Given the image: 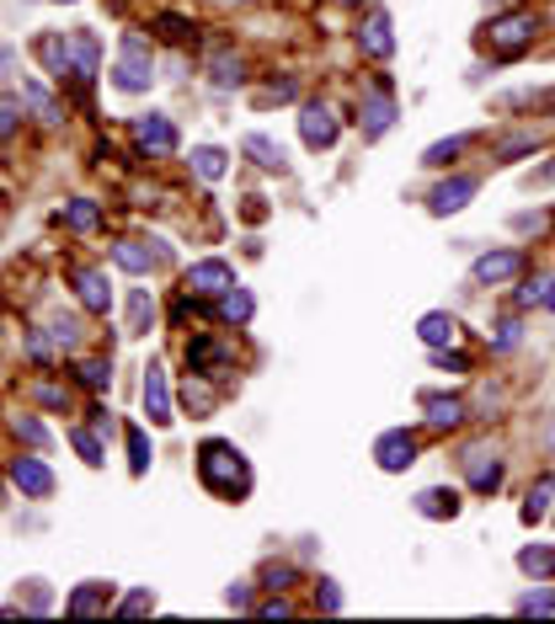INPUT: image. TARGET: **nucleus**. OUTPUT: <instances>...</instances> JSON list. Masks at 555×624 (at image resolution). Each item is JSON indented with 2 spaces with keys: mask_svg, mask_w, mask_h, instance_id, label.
I'll list each match as a JSON object with an SVG mask.
<instances>
[{
  "mask_svg": "<svg viewBox=\"0 0 555 624\" xmlns=\"http://www.w3.org/2000/svg\"><path fill=\"white\" fill-rule=\"evenodd\" d=\"M555 289V272H534V278H524V289H519V310H545V299H551Z\"/></svg>",
  "mask_w": 555,
  "mask_h": 624,
  "instance_id": "obj_39",
  "label": "nucleus"
},
{
  "mask_svg": "<svg viewBox=\"0 0 555 624\" xmlns=\"http://www.w3.org/2000/svg\"><path fill=\"white\" fill-rule=\"evenodd\" d=\"M49 336H54L64 353H70V347L81 342V321H75V315H54V321H49Z\"/></svg>",
  "mask_w": 555,
  "mask_h": 624,
  "instance_id": "obj_49",
  "label": "nucleus"
},
{
  "mask_svg": "<svg viewBox=\"0 0 555 624\" xmlns=\"http://www.w3.org/2000/svg\"><path fill=\"white\" fill-rule=\"evenodd\" d=\"M17 123H22V91L17 96H0V145L17 134Z\"/></svg>",
  "mask_w": 555,
  "mask_h": 624,
  "instance_id": "obj_46",
  "label": "nucleus"
},
{
  "mask_svg": "<svg viewBox=\"0 0 555 624\" xmlns=\"http://www.w3.org/2000/svg\"><path fill=\"white\" fill-rule=\"evenodd\" d=\"M128 134H134V145L145 149V155H177L182 149V134H177V123L166 118V113H139V118H128Z\"/></svg>",
  "mask_w": 555,
  "mask_h": 624,
  "instance_id": "obj_11",
  "label": "nucleus"
},
{
  "mask_svg": "<svg viewBox=\"0 0 555 624\" xmlns=\"http://www.w3.org/2000/svg\"><path fill=\"white\" fill-rule=\"evenodd\" d=\"M155 326V294L150 289H128V336H145Z\"/></svg>",
  "mask_w": 555,
  "mask_h": 624,
  "instance_id": "obj_36",
  "label": "nucleus"
},
{
  "mask_svg": "<svg viewBox=\"0 0 555 624\" xmlns=\"http://www.w3.org/2000/svg\"><path fill=\"white\" fill-rule=\"evenodd\" d=\"M38 60L49 64L54 81H70V32H43L38 38Z\"/></svg>",
  "mask_w": 555,
  "mask_h": 624,
  "instance_id": "obj_30",
  "label": "nucleus"
},
{
  "mask_svg": "<svg viewBox=\"0 0 555 624\" xmlns=\"http://www.w3.org/2000/svg\"><path fill=\"white\" fill-rule=\"evenodd\" d=\"M139 401H145V416L150 427H171L177 422V406H171V385H166V368L160 363H145V379H139Z\"/></svg>",
  "mask_w": 555,
  "mask_h": 624,
  "instance_id": "obj_15",
  "label": "nucleus"
},
{
  "mask_svg": "<svg viewBox=\"0 0 555 624\" xmlns=\"http://www.w3.org/2000/svg\"><path fill=\"white\" fill-rule=\"evenodd\" d=\"M428 363L438 368V374H475V357L464 353L460 342H454V347H438V353H428Z\"/></svg>",
  "mask_w": 555,
  "mask_h": 624,
  "instance_id": "obj_38",
  "label": "nucleus"
},
{
  "mask_svg": "<svg viewBox=\"0 0 555 624\" xmlns=\"http://www.w3.org/2000/svg\"><path fill=\"white\" fill-rule=\"evenodd\" d=\"M75 379L92 389V395H102V389L113 385V363H107V357H81V363H75Z\"/></svg>",
  "mask_w": 555,
  "mask_h": 624,
  "instance_id": "obj_37",
  "label": "nucleus"
},
{
  "mask_svg": "<svg viewBox=\"0 0 555 624\" xmlns=\"http://www.w3.org/2000/svg\"><path fill=\"white\" fill-rule=\"evenodd\" d=\"M396 118H401V102H396L390 75L364 81V91H358V128H364V139H385L396 128Z\"/></svg>",
  "mask_w": 555,
  "mask_h": 624,
  "instance_id": "obj_3",
  "label": "nucleus"
},
{
  "mask_svg": "<svg viewBox=\"0 0 555 624\" xmlns=\"http://www.w3.org/2000/svg\"><path fill=\"white\" fill-rule=\"evenodd\" d=\"M540 145H545V134H540V128H519V134H502V139L492 145V166H513V160L534 155Z\"/></svg>",
  "mask_w": 555,
  "mask_h": 624,
  "instance_id": "obj_24",
  "label": "nucleus"
},
{
  "mask_svg": "<svg viewBox=\"0 0 555 624\" xmlns=\"http://www.w3.org/2000/svg\"><path fill=\"white\" fill-rule=\"evenodd\" d=\"M124 448H128V476L145 480L150 476V465H155V444H150V433H145L139 422H128L124 427Z\"/></svg>",
  "mask_w": 555,
  "mask_h": 624,
  "instance_id": "obj_25",
  "label": "nucleus"
},
{
  "mask_svg": "<svg viewBox=\"0 0 555 624\" xmlns=\"http://www.w3.org/2000/svg\"><path fill=\"white\" fill-rule=\"evenodd\" d=\"M187 374L224 385V379L235 374V347H224L219 336H192V342H187Z\"/></svg>",
  "mask_w": 555,
  "mask_h": 624,
  "instance_id": "obj_8",
  "label": "nucleus"
},
{
  "mask_svg": "<svg viewBox=\"0 0 555 624\" xmlns=\"http://www.w3.org/2000/svg\"><path fill=\"white\" fill-rule=\"evenodd\" d=\"M551 448H555V427H551Z\"/></svg>",
  "mask_w": 555,
  "mask_h": 624,
  "instance_id": "obj_60",
  "label": "nucleus"
},
{
  "mask_svg": "<svg viewBox=\"0 0 555 624\" xmlns=\"http://www.w3.org/2000/svg\"><path fill=\"white\" fill-rule=\"evenodd\" d=\"M96 70H102V43H96L92 28H75L70 32V81L75 86H92Z\"/></svg>",
  "mask_w": 555,
  "mask_h": 624,
  "instance_id": "obj_17",
  "label": "nucleus"
},
{
  "mask_svg": "<svg viewBox=\"0 0 555 624\" xmlns=\"http://www.w3.org/2000/svg\"><path fill=\"white\" fill-rule=\"evenodd\" d=\"M22 107H28V113H32L38 123H43V128H60V123H64L60 96L43 86V81H22Z\"/></svg>",
  "mask_w": 555,
  "mask_h": 624,
  "instance_id": "obj_22",
  "label": "nucleus"
},
{
  "mask_svg": "<svg viewBox=\"0 0 555 624\" xmlns=\"http://www.w3.org/2000/svg\"><path fill=\"white\" fill-rule=\"evenodd\" d=\"M475 139H481V134H449V139H432V145L422 149V166H428V171H449V166H454Z\"/></svg>",
  "mask_w": 555,
  "mask_h": 624,
  "instance_id": "obj_26",
  "label": "nucleus"
},
{
  "mask_svg": "<svg viewBox=\"0 0 555 624\" xmlns=\"http://www.w3.org/2000/svg\"><path fill=\"white\" fill-rule=\"evenodd\" d=\"M256 614H262V620H289V614H294V603L278 593V597H268V603H256Z\"/></svg>",
  "mask_w": 555,
  "mask_h": 624,
  "instance_id": "obj_50",
  "label": "nucleus"
},
{
  "mask_svg": "<svg viewBox=\"0 0 555 624\" xmlns=\"http://www.w3.org/2000/svg\"><path fill=\"white\" fill-rule=\"evenodd\" d=\"M417 459H422V438H417L411 427H385V433L374 438V465H379L385 476H406Z\"/></svg>",
  "mask_w": 555,
  "mask_h": 624,
  "instance_id": "obj_7",
  "label": "nucleus"
},
{
  "mask_svg": "<svg viewBox=\"0 0 555 624\" xmlns=\"http://www.w3.org/2000/svg\"><path fill=\"white\" fill-rule=\"evenodd\" d=\"M519 518H524L528 529H534V523H545V518H555V470H545V476L528 486L524 507H519Z\"/></svg>",
  "mask_w": 555,
  "mask_h": 624,
  "instance_id": "obj_23",
  "label": "nucleus"
},
{
  "mask_svg": "<svg viewBox=\"0 0 555 624\" xmlns=\"http://www.w3.org/2000/svg\"><path fill=\"white\" fill-rule=\"evenodd\" d=\"M475 193H481V177H470V171H454V177H443V181H438V187L428 193V214H432V219L464 214V208L475 204Z\"/></svg>",
  "mask_w": 555,
  "mask_h": 624,
  "instance_id": "obj_13",
  "label": "nucleus"
},
{
  "mask_svg": "<svg viewBox=\"0 0 555 624\" xmlns=\"http://www.w3.org/2000/svg\"><path fill=\"white\" fill-rule=\"evenodd\" d=\"M513 609H519V614H555V587L551 582H534V593H524Z\"/></svg>",
  "mask_w": 555,
  "mask_h": 624,
  "instance_id": "obj_41",
  "label": "nucleus"
},
{
  "mask_svg": "<svg viewBox=\"0 0 555 624\" xmlns=\"http://www.w3.org/2000/svg\"><path fill=\"white\" fill-rule=\"evenodd\" d=\"M224 609H251V582H230L224 587Z\"/></svg>",
  "mask_w": 555,
  "mask_h": 624,
  "instance_id": "obj_51",
  "label": "nucleus"
},
{
  "mask_svg": "<svg viewBox=\"0 0 555 624\" xmlns=\"http://www.w3.org/2000/svg\"><path fill=\"white\" fill-rule=\"evenodd\" d=\"M247 219L251 225H262V219H268V204H262V198H247Z\"/></svg>",
  "mask_w": 555,
  "mask_h": 624,
  "instance_id": "obj_57",
  "label": "nucleus"
},
{
  "mask_svg": "<svg viewBox=\"0 0 555 624\" xmlns=\"http://www.w3.org/2000/svg\"><path fill=\"white\" fill-rule=\"evenodd\" d=\"M411 507H417V518H428V523H454L464 512V497L454 486H428V491L411 497Z\"/></svg>",
  "mask_w": 555,
  "mask_h": 624,
  "instance_id": "obj_19",
  "label": "nucleus"
},
{
  "mask_svg": "<svg viewBox=\"0 0 555 624\" xmlns=\"http://www.w3.org/2000/svg\"><path fill=\"white\" fill-rule=\"evenodd\" d=\"M11 433L22 438V444H32V448H49L54 438H49V427L38 422V416H11Z\"/></svg>",
  "mask_w": 555,
  "mask_h": 624,
  "instance_id": "obj_43",
  "label": "nucleus"
},
{
  "mask_svg": "<svg viewBox=\"0 0 555 624\" xmlns=\"http://www.w3.org/2000/svg\"><path fill=\"white\" fill-rule=\"evenodd\" d=\"M70 289H75L86 315H107L113 310V283H107L102 268H70Z\"/></svg>",
  "mask_w": 555,
  "mask_h": 624,
  "instance_id": "obj_16",
  "label": "nucleus"
},
{
  "mask_svg": "<svg viewBox=\"0 0 555 624\" xmlns=\"http://www.w3.org/2000/svg\"><path fill=\"white\" fill-rule=\"evenodd\" d=\"M524 272H528V251H524V246H496V251H481V257L470 262V278H475L481 289L519 283Z\"/></svg>",
  "mask_w": 555,
  "mask_h": 624,
  "instance_id": "obj_6",
  "label": "nucleus"
},
{
  "mask_svg": "<svg viewBox=\"0 0 555 624\" xmlns=\"http://www.w3.org/2000/svg\"><path fill=\"white\" fill-rule=\"evenodd\" d=\"M192 171L203 181H224V171H230V149L219 145H192V160H187Z\"/></svg>",
  "mask_w": 555,
  "mask_h": 624,
  "instance_id": "obj_34",
  "label": "nucleus"
},
{
  "mask_svg": "<svg viewBox=\"0 0 555 624\" xmlns=\"http://www.w3.org/2000/svg\"><path fill=\"white\" fill-rule=\"evenodd\" d=\"M528 187H555V155L545 160V166H534V171H528Z\"/></svg>",
  "mask_w": 555,
  "mask_h": 624,
  "instance_id": "obj_55",
  "label": "nucleus"
},
{
  "mask_svg": "<svg viewBox=\"0 0 555 624\" xmlns=\"http://www.w3.org/2000/svg\"><path fill=\"white\" fill-rule=\"evenodd\" d=\"M11 486H17L22 497H32V502H43V497H54V470H49L43 459L22 454V459H11Z\"/></svg>",
  "mask_w": 555,
  "mask_h": 624,
  "instance_id": "obj_21",
  "label": "nucleus"
},
{
  "mask_svg": "<svg viewBox=\"0 0 555 624\" xmlns=\"http://www.w3.org/2000/svg\"><path fill=\"white\" fill-rule=\"evenodd\" d=\"M70 444H75V454H81L92 470H102V438H96L92 427H70Z\"/></svg>",
  "mask_w": 555,
  "mask_h": 624,
  "instance_id": "obj_42",
  "label": "nucleus"
},
{
  "mask_svg": "<svg viewBox=\"0 0 555 624\" xmlns=\"http://www.w3.org/2000/svg\"><path fill=\"white\" fill-rule=\"evenodd\" d=\"M294 96H300V86H294V81H278V86L262 91V102H294Z\"/></svg>",
  "mask_w": 555,
  "mask_h": 624,
  "instance_id": "obj_53",
  "label": "nucleus"
},
{
  "mask_svg": "<svg viewBox=\"0 0 555 624\" xmlns=\"http://www.w3.org/2000/svg\"><path fill=\"white\" fill-rule=\"evenodd\" d=\"M241 155H247L251 166H262V171H289V155H283V145L268 139V134H247V139H241Z\"/></svg>",
  "mask_w": 555,
  "mask_h": 624,
  "instance_id": "obj_28",
  "label": "nucleus"
},
{
  "mask_svg": "<svg viewBox=\"0 0 555 624\" xmlns=\"http://www.w3.org/2000/svg\"><path fill=\"white\" fill-rule=\"evenodd\" d=\"M113 603H118V587H113V582H81L75 593L64 597V614L96 620V614H113Z\"/></svg>",
  "mask_w": 555,
  "mask_h": 624,
  "instance_id": "obj_18",
  "label": "nucleus"
},
{
  "mask_svg": "<svg viewBox=\"0 0 555 624\" xmlns=\"http://www.w3.org/2000/svg\"><path fill=\"white\" fill-rule=\"evenodd\" d=\"M28 353L38 357V363H49V357H54V353H49V342H43V336H38V331H32V336H28Z\"/></svg>",
  "mask_w": 555,
  "mask_h": 624,
  "instance_id": "obj_56",
  "label": "nucleus"
},
{
  "mask_svg": "<svg viewBox=\"0 0 555 624\" xmlns=\"http://www.w3.org/2000/svg\"><path fill=\"white\" fill-rule=\"evenodd\" d=\"M209 75H214L219 91H241L247 86V60H241L235 49H214V54H209Z\"/></svg>",
  "mask_w": 555,
  "mask_h": 624,
  "instance_id": "obj_27",
  "label": "nucleus"
},
{
  "mask_svg": "<svg viewBox=\"0 0 555 624\" xmlns=\"http://www.w3.org/2000/svg\"><path fill=\"white\" fill-rule=\"evenodd\" d=\"M251 315H256V299H251V289H224L219 294V321H230V326H251Z\"/></svg>",
  "mask_w": 555,
  "mask_h": 624,
  "instance_id": "obj_33",
  "label": "nucleus"
},
{
  "mask_svg": "<svg viewBox=\"0 0 555 624\" xmlns=\"http://www.w3.org/2000/svg\"><path fill=\"white\" fill-rule=\"evenodd\" d=\"M150 81H155L150 43H145L139 32H124V43H118V64H113V86L124 91V96H139V91H150Z\"/></svg>",
  "mask_w": 555,
  "mask_h": 624,
  "instance_id": "obj_4",
  "label": "nucleus"
},
{
  "mask_svg": "<svg viewBox=\"0 0 555 624\" xmlns=\"http://www.w3.org/2000/svg\"><path fill=\"white\" fill-rule=\"evenodd\" d=\"M460 470H464V480H470V491L475 497H492L496 486H502V448L492 444V438H475V444H464V454H460Z\"/></svg>",
  "mask_w": 555,
  "mask_h": 624,
  "instance_id": "obj_5",
  "label": "nucleus"
},
{
  "mask_svg": "<svg viewBox=\"0 0 555 624\" xmlns=\"http://www.w3.org/2000/svg\"><path fill=\"white\" fill-rule=\"evenodd\" d=\"M155 28L166 32V38H171V43H187V38H192V17H182V11H160V17H155Z\"/></svg>",
  "mask_w": 555,
  "mask_h": 624,
  "instance_id": "obj_44",
  "label": "nucleus"
},
{
  "mask_svg": "<svg viewBox=\"0 0 555 624\" xmlns=\"http://www.w3.org/2000/svg\"><path fill=\"white\" fill-rule=\"evenodd\" d=\"M64 230L96 236V230H102V204H96V198H70V204H64Z\"/></svg>",
  "mask_w": 555,
  "mask_h": 624,
  "instance_id": "obj_31",
  "label": "nucleus"
},
{
  "mask_svg": "<svg viewBox=\"0 0 555 624\" xmlns=\"http://www.w3.org/2000/svg\"><path fill=\"white\" fill-rule=\"evenodd\" d=\"M545 310H551V315H555V289H551V299H545Z\"/></svg>",
  "mask_w": 555,
  "mask_h": 624,
  "instance_id": "obj_58",
  "label": "nucleus"
},
{
  "mask_svg": "<svg viewBox=\"0 0 555 624\" xmlns=\"http://www.w3.org/2000/svg\"><path fill=\"white\" fill-rule=\"evenodd\" d=\"M507 113H524V107H551L555 113V91H507V96H496Z\"/></svg>",
  "mask_w": 555,
  "mask_h": 624,
  "instance_id": "obj_40",
  "label": "nucleus"
},
{
  "mask_svg": "<svg viewBox=\"0 0 555 624\" xmlns=\"http://www.w3.org/2000/svg\"><path fill=\"white\" fill-rule=\"evenodd\" d=\"M540 32H545V17H540V11H507V17H492V28H486L492 60L496 64L524 60L528 49L540 43Z\"/></svg>",
  "mask_w": 555,
  "mask_h": 624,
  "instance_id": "obj_2",
  "label": "nucleus"
},
{
  "mask_svg": "<svg viewBox=\"0 0 555 624\" xmlns=\"http://www.w3.org/2000/svg\"><path fill=\"white\" fill-rule=\"evenodd\" d=\"M337 6H364V0H337Z\"/></svg>",
  "mask_w": 555,
  "mask_h": 624,
  "instance_id": "obj_59",
  "label": "nucleus"
},
{
  "mask_svg": "<svg viewBox=\"0 0 555 624\" xmlns=\"http://www.w3.org/2000/svg\"><path fill=\"white\" fill-rule=\"evenodd\" d=\"M198 480L219 502H247L251 497V459L235 438H203L198 444Z\"/></svg>",
  "mask_w": 555,
  "mask_h": 624,
  "instance_id": "obj_1",
  "label": "nucleus"
},
{
  "mask_svg": "<svg viewBox=\"0 0 555 624\" xmlns=\"http://www.w3.org/2000/svg\"><path fill=\"white\" fill-rule=\"evenodd\" d=\"M486 347H492L496 357L519 353V347H524V321H519V315H502V321H492V331H486Z\"/></svg>",
  "mask_w": 555,
  "mask_h": 624,
  "instance_id": "obj_35",
  "label": "nucleus"
},
{
  "mask_svg": "<svg viewBox=\"0 0 555 624\" xmlns=\"http://www.w3.org/2000/svg\"><path fill=\"white\" fill-rule=\"evenodd\" d=\"M262 582H268L273 593H283V587H294V582H300V565H294V561H273L268 571H262Z\"/></svg>",
  "mask_w": 555,
  "mask_h": 624,
  "instance_id": "obj_47",
  "label": "nucleus"
},
{
  "mask_svg": "<svg viewBox=\"0 0 555 624\" xmlns=\"http://www.w3.org/2000/svg\"><path fill=\"white\" fill-rule=\"evenodd\" d=\"M113 614H124V620H134V614H155V593H150V587H134L128 597L113 603Z\"/></svg>",
  "mask_w": 555,
  "mask_h": 624,
  "instance_id": "obj_45",
  "label": "nucleus"
},
{
  "mask_svg": "<svg viewBox=\"0 0 555 624\" xmlns=\"http://www.w3.org/2000/svg\"><path fill=\"white\" fill-rule=\"evenodd\" d=\"M224 289H235V268L224 257H203L182 272V294L187 299H219Z\"/></svg>",
  "mask_w": 555,
  "mask_h": 624,
  "instance_id": "obj_12",
  "label": "nucleus"
},
{
  "mask_svg": "<svg viewBox=\"0 0 555 624\" xmlns=\"http://www.w3.org/2000/svg\"><path fill=\"white\" fill-rule=\"evenodd\" d=\"M32 395H38V401H43L49 412H64V406H70V401H64V389H60V385H38V389H32Z\"/></svg>",
  "mask_w": 555,
  "mask_h": 624,
  "instance_id": "obj_52",
  "label": "nucleus"
},
{
  "mask_svg": "<svg viewBox=\"0 0 555 624\" xmlns=\"http://www.w3.org/2000/svg\"><path fill=\"white\" fill-rule=\"evenodd\" d=\"M235 6H241V0H235Z\"/></svg>",
  "mask_w": 555,
  "mask_h": 624,
  "instance_id": "obj_62",
  "label": "nucleus"
},
{
  "mask_svg": "<svg viewBox=\"0 0 555 624\" xmlns=\"http://www.w3.org/2000/svg\"><path fill=\"white\" fill-rule=\"evenodd\" d=\"M545 225H551V214H513V230H545Z\"/></svg>",
  "mask_w": 555,
  "mask_h": 624,
  "instance_id": "obj_54",
  "label": "nucleus"
},
{
  "mask_svg": "<svg viewBox=\"0 0 555 624\" xmlns=\"http://www.w3.org/2000/svg\"><path fill=\"white\" fill-rule=\"evenodd\" d=\"M300 139H305V149H332L342 139V118L332 102H321V96H310V102H300Z\"/></svg>",
  "mask_w": 555,
  "mask_h": 624,
  "instance_id": "obj_10",
  "label": "nucleus"
},
{
  "mask_svg": "<svg viewBox=\"0 0 555 624\" xmlns=\"http://www.w3.org/2000/svg\"><path fill=\"white\" fill-rule=\"evenodd\" d=\"M353 38H358V54H364V60H374V64L396 60V17H390L385 6H369Z\"/></svg>",
  "mask_w": 555,
  "mask_h": 624,
  "instance_id": "obj_9",
  "label": "nucleus"
},
{
  "mask_svg": "<svg viewBox=\"0 0 555 624\" xmlns=\"http://www.w3.org/2000/svg\"><path fill=\"white\" fill-rule=\"evenodd\" d=\"M417 342H422L428 353L454 347V342H460V315H454V310H422V315H417Z\"/></svg>",
  "mask_w": 555,
  "mask_h": 624,
  "instance_id": "obj_20",
  "label": "nucleus"
},
{
  "mask_svg": "<svg viewBox=\"0 0 555 624\" xmlns=\"http://www.w3.org/2000/svg\"><path fill=\"white\" fill-rule=\"evenodd\" d=\"M315 609H321V614H342V609H347V603H342V587L332 582V576L315 582Z\"/></svg>",
  "mask_w": 555,
  "mask_h": 624,
  "instance_id": "obj_48",
  "label": "nucleus"
},
{
  "mask_svg": "<svg viewBox=\"0 0 555 624\" xmlns=\"http://www.w3.org/2000/svg\"><path fill=\"white\" fill-rule=\"evenodd\" d=\"M113 262L124 272H134V278H150L155 262H160V251H150L145 240H118V246H113Z\"/></svg>",
  "mask_w": 555,
  "mask_h": 624,
  "instance_id": "obj_29",
  "label": "nucleus"
},
{
  "mask_svg": "<svg viewBox=\"0 0 555 624\" xmlns=\"http://www.w3.org/2000/svg\"><path fill=\"white\" fill-rule=\"evenodd\" d=\"M519 571L534 576V582H555V544H540V539L524 544V550H519Z\"/></svg>",
  "mask_w": 555,
  "mask_h": 624,
  "instance_id": "obj_32",
  "label": "nucleus"
},
{
  "mask_svg": "<svg viewBox=\"0 0 555 624\" xmlns=\"http://www.w3.org/2000/svg\"><path fill=\"white\" fill-rule=\"evenodd\" d=\"M422 422H428L432 433H460L464 422H470V406H464V395H449V389H422Z\"/></svg>",
  "mask_w": 555,
  "mask_h": 624,
  "instance_id": "obj_14",
  "label": "nucleus"
},
{
  "mask_svg": "<svg viewBox=\"0 0 555 624\" xmlns=\"http://www.w3.org/2000/svg\"><path fill=\"white\" fill-rule=\"evenodd\" d=\"M60 6H75V0H60Z\"/></svg>",
  "mask_w": 555,
  "mask_h": 624,
  "instance_id": "obj_61",
  "label": "nucleus"
}]
</instances>
